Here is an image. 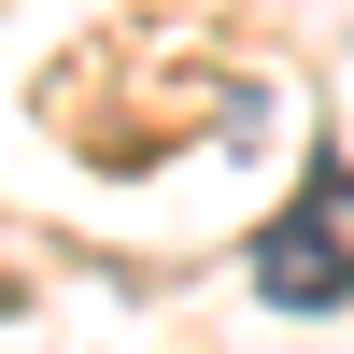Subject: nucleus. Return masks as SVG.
I'll use <instances>...</instances> for the list:
<instances>
[{"label":"nucleus","instance_id":"obj_1","mask_svg":"<svg viewBox=\"0 0 354 354\" xmlns=\"http://www.w3.org/2000/svg\"><path fill=\"white\" fill-rule=\"evenodd\" d=\"M255 298L270 312H340L354 298V170L340 156H312L298 198L255 227Z\"/></svg>","mask_w":354,"mask_h":354}]
</instances>
